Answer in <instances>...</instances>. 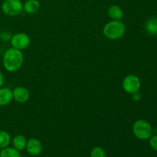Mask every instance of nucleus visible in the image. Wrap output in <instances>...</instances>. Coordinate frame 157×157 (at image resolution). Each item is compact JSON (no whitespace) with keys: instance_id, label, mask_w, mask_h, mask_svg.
Masks as SVG:
<instances>
[{"instance_id":"1","label":"nucleus","mask_w":157,"mask_h":157,"mask_svg":"<svg viewBox=\"0 0 157 157\" xmlns=\"http://www.w3.org/2000/svg\"><path fill=\"white\" fill-rule=\"evenodd\" d=\"M23 62L24 56L20 50L11 48L5 52L3 56V65L8 71H17L21 68Z\"/></svg>"},{"instance_id":"2","label":"nucleus","mask_w":157,"mask_h":157,"mask_svg":"<svg viewBox=\"0 0 157 157\" xmlns=\"http://www.w3.org/2000/svg\"><path fill=\"white\" fill-rule=\"evenodd\" d=\"M125 30V25L122 21L113 20L105 25L103 29V33L108 39L117 40L124 36Z\"/></svg>"},{"instance_id":"3","label":"nucleus","mask_w":157,"mask_h":157,"mask_svg":"<svg viewBox=\"0 0 157 157\" xmlns=\"http://www.w3.org/2000/svg\"><path fill=\"white\" fill-rule=\"evenodd\" d=\"M133 134L140 140H147L152 136L153 129L151 125L144 120H138L133 126Z\"/></svg>"},{"instance_id":"4","label":"nucleus","mask_w":157,"mask_h":157,"mask_svg":"<svg viewBox=\"0 0 157 157\" xmlns=\"http://www.w3.org/2000/svg\"><path fill=\"white\" fill-rule=\"evenodd\" d=\"M2 10L9 16H16L23 11V4L21 0H5L2 5Z\"/></svg>"},{"instance_id":"5","label":"nucleus","mask_w":157,"mask_h":157,"mask_svg":"<svg viewBox=\"0 0 157 157\" xmlns=\"http://www.w3.org/2000/svg\"><path fill=\"white\" fill-rule=\"evenodd\" d=\"M140 80L137 76L133 75H127L123 81V88L127 93L133 94L139 91L140 88Z\"/></svg>"},{"instance_id":"6","label":"nucleus","mask_w":157,"mask_h":157,"mask_svg":"<svg viewBox=\"0 0 157 157\" xmlns=\"http://www.w3.org/2000/svg\"><path fill=\"white\" fill-rule=\"evenodd\" d=\"M11 44L12 48L18 50H24L29 47L30 44V38L25 33H17L11 38Z\"/></svg>"},{"instance_id":"7","label":"nucleus","mask_w":157,"mask_h":157,"mask_svg":"<svg viewBox=\"0 0 157 157\" xmlns=\"http://www.w3.org/2000/svg\"><path fill=\"white\" fill-rule=\"evenodd\" d=\"M25 148L28 153L32 156H38L41 153L42 146L38 140L32 138L27 141Z\"/></svg>"},{"instance_id":"8","label":"nucleus","mask_w":157,"mask_h":157,"mask_svg":"<svg viewBox=\"0 0 157 157\" xmlns=\"http://www.w3.org/2000/svg\"><path fill=\"white\" fill-rule=\"evenodd\" d=\"M13 99L20 104H23L28 101L30 97V94L28 89L23 87H18L15 88L12 91Z\"/></svg>"},{"instance_id":"9","label":"nucleus","mask_w":157,"mask_h":157,"mask_svg":"<svg viewBox=\"0 0 157 157\" xmlns=\"http://www.w3.org/2000/svg\"><path fill=\"white\" fill-rule=\"evenodd\" d=\"M13 99L12 91L8 87H0V107L8 105Z\"/></svg>"},{"instance_id":"10","label":"nucleus","mask_w":157,"mask_h":157,"mask_svg":"<svg viewBox=\"0 0 157 157\" xmlns=\"http://www.w3.org/2000/svg\"><path fill=\"white\" fill-rule=\"evenodd\" d=\"M40 9V2L38 0H27L23 5V9L26 13L34 14Z\"/></svg>"},{"instance_id":"11","label":"nucleus","mask_w":157,"mask_h":157,"mask_svg":"<svg viewBox=\"0 0 157 157\" xmlns=\"http://www.w3.org/2000/svg\"><path fill=\"white\" fill-rule=\"evenodd\" d=\"M108 15L113 20L120 21L124 17V12H123L122 9L120 6L113 5V6H110L109 8Z\"/></svg>"},{"instance_id":"12","label":"nucleus","mask_w":157,"mask_h":157,"mask_svg":"<svg viewBox=\"0 0 157 157\" xmlns=\"http://www.w3.org/2000/svg\"><path fill=\"white\" fill-rule=\"evenodd\" d=\"M12 144H13L14 148L18 150V151H21L24 149H25L27 140H26L25 137L22 135H16L12 140Z\"/></svg>"},{"instance_id":"13","label":"nucleus","mask_w":157,"mask_h":157,"mask_svg":"<svg viewBox=\"0 0 157 157\" xmlns=\"http://www.w3.org/2000/svg\"><path fill=\"white\" fill-rule=\"evenodd\" d=\"M0 157H21V153L15 148L7 147L2 149L0 152Z\"/></svg>"},{"instance_id":"14","label":"nucleus","mask_w":157,"mask_h":157,"mask_svg":"<svg viewBox=\"0 0 157 157\" xmlns=\"http://www.w3.org/2000/svg\"><path fill=\"white\" fill-rule=\"evenodd\" d=\"M146 29L150 35H157V17H153L147 21Z\"/></svg>"},{"instance_id":"15","label":"nucleus","mask_w":157,"mask_h":157,"mask_svg":"<svg viewBox=\"0 0 157 157\" xmlns=\"http://www.w3.org/2000/svg\"><path fill=\"white\" fill-rule=\"evenodd\" d=\"M11 143V136L8 132L0 130V149L7 147Z\"/></svg>"},{"instance_id":"16","label":"nucleus","mask_w":157,"mask_h":157,"mask_svg":"<svg viewBox=\"0 0 157 157\" xmlns=\"http://www.w3.org/2000/svg\"><path fill=\"white\" fill-rule=\"evenodd\" d=\"M90 157H106L105 151L101 147H94L90 152Z\"/></svg>"},{"instance_id":"17","label":"nucleus","mask_w":157,"mask_h":157,"mask_svg":"<svg viewBox=\"0 0 157 157\" xmlns=\"http://www.w3.org/2000/svg\"><path fill=\"white\" fill-rule=\"evenodd\" d=\"M150 144L153 150H154L155 151H157V135L152 136L150 140Z\"/></svg>"},{"instance_id":"18","label":"nucleus","mask_w":157,"mask_h":157,"mask_svg":"<svg viewBox=\"0 0 157 157\" xmlns=\"http://www.w3.org/2000/svg\"><path fill=\"white\" fill-rule=\"evenodd\" d=\"M133 94V100H135V101H138V100L140 99V94L138 92Z\"/></svg>"},{"instance_id":"19","label":"nucleus","mask_w":157,"mask_h":157,"mask_svg":"<svg viewBox=\"0 0 157 157\" xmlns=\"http://www.w3.org/2000/svg\"><path fill=\"white\" fill-rule=\"evenodd\" d=\"M3 83H4V76H3V74L0 71V87H2Z\"/></svg>"}]
</instances>
